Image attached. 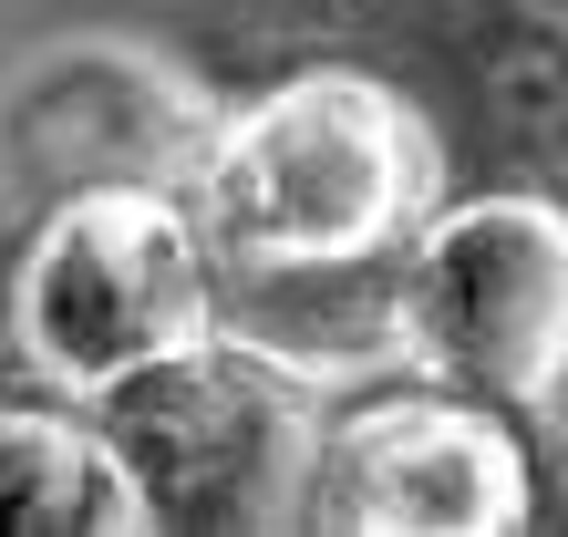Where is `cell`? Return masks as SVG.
I'll list each match as a JSON object with an SVG mask.
<instances>
[{"mask_svg": "<svg viewBox=\"0 0 568 537\" xmlns=\"http://www.w3.org/2000/svg\"><path fill=\"white\" fill-rule=\"evenodd\" d=\"M445 196V145L404 83L342 52H300L258 104L217 114L186 217L207 259L239 268H383Z\"/></svg>", "mask_w": 568, "mask_h": 537, "instance_id": "6da1fadb", "label": "cell"}, {"mask_svg": "<svg viewBox=\"0 0 568 537\" xmlns=\"http://www.w3.org/2000/svg\"><path fill=\"white\" fill-rule=\"evenodd\" d=\"M93 424L145 496V527H300L331 424V383L270 362L239 331H186L93 393Z\"/></svg>", "mask_w": 568, "mask_h": 537, "instance_id": "7a4b0ae2", "label": "cell"}, {"mask_svg": "<svg viewBox=\"0 0 568 537\" xmlns=\"http://www.w3.org/2000/svg\"><path fill=\"white\" fill-rule=\"evenodd\" d=\"M311 52L373 62L424 104L455 186L568 207V0H280Z\"/></svg>", "mask_w": 568, "mask_h": 537, "instance_id": "3957f363", "label": "cell"}, {"mask_svg": "<svg viewBox=\"0 0 568 537\" xmlns=\"http://www.w3.org/2000/svg\"><path fill=\"white\" fill-rule=\"evenodd\" d=\"M217 93L135 31H52L0 62V217H52L73 196H186L217 145Z\"/></svg>", "mask_w": 568, "mask_h": 537, "instance_id": "277c9868", "label": "cell"}, {"mask_svg": "<svg viewBox=\"0 0 568 537\" xmlns=\"http://www.w3.org/2000/svg\"><path fill=\"white\" fill-rule=\"evenodd\" d=\"M404 352L496 414L568 383V207L538 186H455L404 249Z\"/></svg>", "mask_w": 568, "mask_h": 537, "instance_id": "5b68a950", "label": "cell"}, {"mask_svg": "<svg viewBox=\"0 0 568 537\" xmlns=\"http://www.w3.org/2000/svg\"><path fill=\"white\" fill-rule=\"evenodd\" d=\"M11 321H21V352L62 393H104L114 373L207 331V239H196L186 196L114 186L31 217Z\"/></svg>", "mask_w": 568, "mask_h": 537, "instance_id": "8992f818", "label": "cell"}, {"mask_svg": "<svg viewBox=\"0 0 568 537\" xmlns=\"http://www.w3.org/2000/svg\"><path fill=\"white\" fill-rule=\"evenodd\" d=\"M538 517V465L517 424L476 393L393 383L362 403H331L311 517L300 527H362V537H496Z\"/></svg>", "mask_w": 568, "mask_h": 537, "instance_id": "52a82bcc", "label": "cell"}, {"mask_svg": "<svg viewBox=\"0 0 568 537\" xmlns=\"http://www.w3.org/2000/svg\"><path fill=\"white\" fill-rule=\"evenodd\" d=\"M0 527H62V537H135L145 496L104 445V424L52 403H0Z\"/></svg>", "mask_w": 568, "mask_h": 537, "instance_id": "ba28073f", "label": "cell"}, {"mask_svg": "<svg viewBox=\"0 0 568 537\" xmlns=\"http://www.w3.org/2000/svg\"><path fill=\"white\" fill-rule=\"evenodd\" d=\"M538 414H548V424H558V455H568V383H558V393H548V403H538Z\"/></svg>", "mask_w": 568, "mask_h": 537, "instance_id": "9c48e42d", "label": "cell"}]
</instances>
